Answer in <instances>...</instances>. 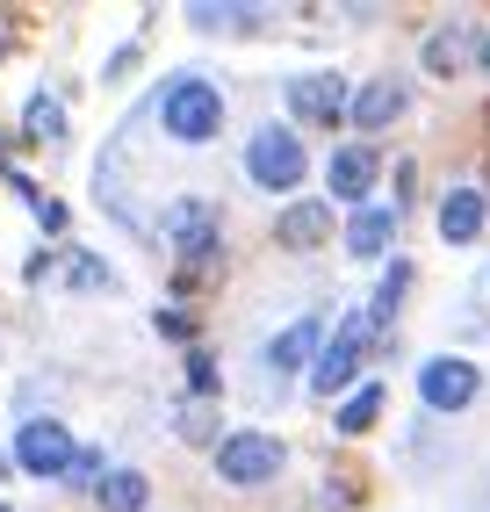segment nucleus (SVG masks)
I'll return each mask as SVG.
<instances>
[{"mask_svg": "<svg viewBox=\"0 0 490 512\" xmlns=\"http://www.w3.org/2000/svg\"><path fill=\"white\" fill-rule=\"evenodd\" d=\"M483 73H490V44H483Z\"/></svg>", "mask_w": 490, "mask_h": 512, "instance_id": "obj_20", "label": "nucleus"}, {"mask_svg": "<svg viewBox=\"0 0 490 512\" xmlns=\"http://www.w3.org/2000/svg\"><path fill=\"white\" fill-rule=\"evenodd\" d=\"M325 181H332V195H339V202H361V195H368V181H375V152H368V145H346V152H332Z\"/></svg>", "mask_w": 490, "mask_h": 512, "instance_id": "obj_8", "label": "nucleus"}, {"mask_svg": "<svg viewBox=\"0 0 490 512\" xmlns=\"http://www.w3.org/2000/svg\"><path fill=\"white\" fill-rule=\"evenodd\" d=\"M454 58H462V37H433V44H426V65H440V73H447Z\"/></svg>", "mask_w": 490, "mask_h": 512, "instance_id": "obj_19", "label": "nucleus"}, {"mask_svg": "<svg viewBox=\"0 0 490 512\" xmlns=\"http://www.w3.org/2000/svg\"><path fill=\"white\" fill-rule=\"evenodd\" d=\"M159 116H166V138L209 145V138H217V123H224V101H217L209 80H173L166 101H159Z\"/></svg>", "mask_w": 490, "mask_h": 512, "instance_id": "obj_1", "label": "nucleus"}, {"mask_svg": "<svg viewBox=\"0 0 490 512\" xmlns=\"http://www.w3.org/2000/svg\"><path fill=\"white\" fill-rule=\"evenodd\" d=\"M404 282H411L404 267H390V282H382V296H375V318H390V311H397V296H404Z\"/></svg>", "mask_w": 490, "mask_h": 512, "instance_id": "obj_18", "label": "nucleus"}, {"mask_svg": "<svg viewBox=\"0 0 490 512\" xmlns=\"http://www.w3.org/2000/svg\"><path fill=\"white\" fill-rule=\"evenodd\" d=\"M94 498H101V512H145V476H137V469H109V476H101V484H94Z\"/></svg>", "mask_w": 490, "mask_h": 512, "instance_id": "obj_13", "label": "nucleus"}, {"mask_svg": "<svg viewBox=\"0 0 490 512\" xmlns=\"http://www.w3.org/2000/svg\"><path fill=\"white\" fill-rule=\"evenodd\" d=\"M217 476L224 484H274V476H282V440H267V433L217 440Z\"/></svg>", "mask_w": 490, "mask_h": 512, "instance_id": "obj_3", "label": "nucleus"}, {"mask_svg": "<svg viewBox=\"0 0 490 512\" xmlns=\"http://www.w3.org/2000/svg\"><path fill=\"white\" fill-rule=\"evenodd\" d=\"M483 231V195L476 188H454L440 202V238H454V246H469V238Z\"/></svg>", "mask_w": 490, "mask_h": 512, "instance_id": "obj_10", "label": "nucleus"}, {"mask_svg": "<svg viewBox=\"0 0 490 512\" xmlns=\"http://www.w3.org/2000/svg\"><path fill=\"white\" fill-rule=\"evenodd\" d=\"M397 116H404V87L397 80H368L354 94V123L361 130H382V123H397Z\"/></svg>", "mask_w": 490, "mask_h": 512, "instance_id": "obj_9", "label": "nucleus"}, {"mask_svg": "<svg viewBox=\"0 0 490 512\" xmlns=\"http://www.w3.org/2000/svg\"><path fill=\"white\" fill-rule=\"evenodd\" d=\"M289 109L303 123H339L346 116V87L325 80V73H303V80H289Z\"/></svg>", "mask_w": 490, "mask_h": 512, "instance_id": "obj_7", "label": "nucleus"}, {"mask_svg": "<svg viewBox=\"0 0 490 512\" xmlns=\"http://www.w3.org/2000/svg\"><path fill=\"white\" fill-rule=\"evenodd\" d=\"M325 231H332V210H325V202H296V210L274 224V238H282V246H318Z\"/></svg>", "mask_w": 490, "mask_h": 512, "instance_id": "obj_12", "label": "nucleus"}, {"mask_svg": "<svg viewBox=\"0 0 490 512\" xmlns=\"http://www.w3.org/2000/svg\"><path fill=\"white\" fill-rule=\"evenodd\" d=\"M15 462L29 469V476H65L80 462V448H73V433H65L58 419H29L22 433H15Z\"/></svg>", "mask_w": 490, "mask_h": 512, "instance_id": "obj_4", "label": "nucleus"}, {"mask_svg": "<svg viewBox=\"0 0 490 512\" xmlns=\"http://www.w3.org/2000/svg\"><path fill=\"white\" fill-rule=\"evenodd\" d=\"M390 231H397V210H361L354 224H346V253H382V246H390Z\"/></svg>", "mask_w": 490, "mask_h": 512, "instance_id": "obj_14", "label": "nucleus"}, {"mask_svg": "<svg viewBox=\"0 0 490 512\" xmlns=\"http://www.w3.org/2000/svg\"><path fill=\"white\" fill-rule=\"evenodd\" d=\"M29 138H37V145L58 138V101H29Z\"/></svg>", "mask_w": 490, "mask_h": 512, "instance_id": "obj_17", "label": "nucleus"}, {"mask_svg": "<svg viewBox=\"0 0 490 512\" xmlns=\"http://www.w3.org/2000/svg\"><path fill=\"white\" fill-rule=\"evenodd\" d=\"M382 412V390H361V397H346V412H339V433H368Z\"/></svg>", "mask_w": 490, "mask_h": 512, "instance_id": "obj_16", "label": "nucleus"}, {"mask_svg": "<svg viewBox=\"0 0 490 512\" xmlns=\"http://www.w3.org/2000/svg\"><path fill=\"white\" fill-rule=\"evenodd\" d=\"M245 174H253L260 188H296L303 181V138H289V130H260L253 152H245Z\"/></svg>", "mask_w": 490, "mask_h": 512, "instance_id": "obj_5", "label": "nucleus"}, {"mask_svg": "<svg viewBox=\"0 0 490 512\" xmlns=\"http://www.w3.org/2000/svg\"><path fill=\"white\" fill-rule=\"evenodd\" d=\"M368 339H375V311H354V318L332 332V347L318 354V368H310V390L332 397V390L354 383V368H361V354H368Z\"/></svg>", "mask_w": 490, "mask_h": 512, "instance_id": "obj_2", "label": "nucleus"}, {"mask_svg": "<svg viewBox=\"0 0 490 512\" xmlns=\"http://www.w3.org/2000/svg\"><path fill=\"white\" fill-rule=\"evenodd\" d=\"M418 397H426L433 412H462V404L476 397V368L462 354H440V361L418 368Z\"/></svg>", "mask_w": 490, "mask_h": 512, "instance_id": "obj_6", "label": "nucleus"}, {"mask_svg": "<svg viewBox=\"0 0 490 512\" xmlns=\"http://www.w3.org/2000/svg\"><path fill=\"white\" fill-rule=\"evenodd\" d=\"M166 231H173V246H181V253H195V260H209V253H217V238H209V210H202V202H181V210L166 217Z\"/></svg>", "mask_w": 490, "mask_h": 512, "instance_id": "obj_11", "label": "nucleus"}, {"mask_svg": "<svg viewBox=\"0 0 490 512\" xmlns=\"http://www.w3.org/2000/svg\"><path fill=\"white\" fill-rule=\"evenodd\" d=\"M310 347H318V318H296V325L267 347V368H296V361H310Z\"/></svg>", "mask_w": 490, "mask_h": 512, "instance_id": "obj_15", "label": "nucleus"}]
</instances>
